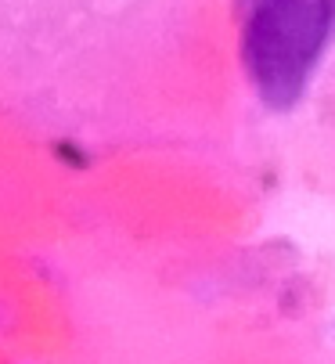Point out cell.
<instances>
[{"label": "cell", "instance_id": "obj_1", "mask_svg": "<svg viewBox=\"0 0 335 364\" xmlns=\"http://www.w3.org/2000/svg\"><path fill=\"white\" fill-rule=\"evenodd\" d=\"M242 58L252 87L274 109H289L314 76L335 29V0H238Z\"/></svg>", "mask_w": 335, "mask_h": 364}]
</instances>
